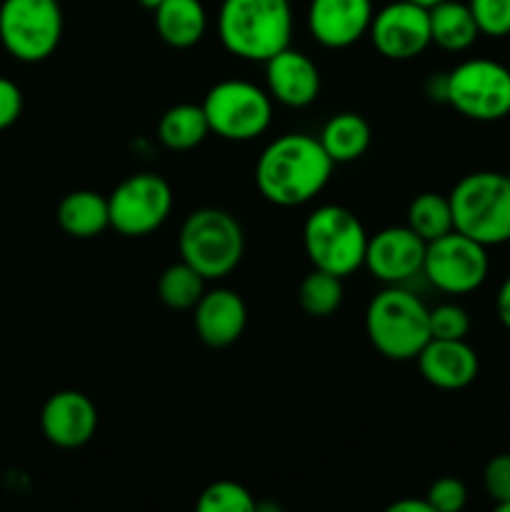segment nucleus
<instances>
[{
    "label": "nucleus",
    "instance_id": "18",
    "mask_svg": "<svg viewBox=\"0 0 510 512\" xmlns=\"http://www.w3.org/2000/svg\"><path fill=\"white\" fill-rule=\"evenodd\" d=\"M415 360H418L420 375L440 390L468 388L478 378L480 370L478 353L465 340L430 338Z\"/></svg>",
    "mask_w": 510,
    "mask_h": 512
},
{
    "label": "nucleus",
    "instance_id": "22",
    "mask_svg": "<svg viewBox=\"0 0 510 512\" xmlns=\"http://www.w3.org/2000/svg\"><path fill=\"white\" fill-rule=\"evenodd\" d=\"M318 140L333 163H353L363 158L365 150L370 148L373 133L363 115L338 113L323 125Z\"/></svg>",
    "mask_w": 510,
    "mask_h": 512
},
{
    "label": "nucleus",
    "instance_id": "21",
    "mask_svg": "<svg viewBox=\"0 0 510 512\" xmlns=\"http://www.w3.org/2000/svg\"><path fill=\"white\" fill-rule=\"evenodd\" d=\"M430 10V40L440 50L448 53H463L478 40L480 30L475 25L468 3L460 0H443Z\"/></svg>",
    "mask_w": 510,
    "mask_h": 512
},
{
    "label": "nucleus",
    "instance_id": "29",
    "mask_svg": "<svg viewBox=\"0 0 510 512\" xmlns=\"http://www.w3.org/2000/svg\"><path fill=\"white\" fill-rule=\"evenodd\" d=\"M470 333V318L465 308L455 303H443L430 310V338L465 340Z\"/></svg>",
    "mask_w": 510,
    "mask_h": 512
},
{
    "label": "nucleus",
    "instance_id": "19",
    "mask_svg": "<svg viewBox=\"0 0 510 512\" xmlns=\"http://www.w3.org/2000/svg\"><path fill=\"white\" fill-rule=\"evenodd\" d=\"M155 15V30L170 48H193L208 30V13L200 0H163Z\"/></svg>",
    "mask_w": 510,
    "mask_h": 512
},
{
    "label": "nucleus",
    "instance_id": "33",
    "mask_svg": "<svg viewBox=\"0 0 510 512\" xmlns=\"http://www.w3.org/2000/svg\"><path fill=\"white\" fill-rule=\"evenodd\" d=\"M425 95L435 103H448V73H433L425 80Z\"/></svg>",
    "mask_w": 510,
    "mask_h": 512
},
{
    "label": "nucleus",
    "instance_id": "3",
    "mask_svg": "<svg viewBox=\"0 0 510 512\" xmlns=\"http://www.w3.org/2000/svg\"><path fill=\"white\" fill-rule=\"evenodd\" d=\"M365 335L383 358L415 360L430 340V308L405 285H388L365 308Z\"/></svg>",
    "mask_w": 510,
    "mask_h": 512
},
{
    "label": "nucleus",
    "instance_id": "24",
    "mask_svg": "<svg viewBox=\"0 0 510 512\" xmlns=\"http://www.w3.org/2000/svg\"><path fill=\"white\" fill-rule=\"evenodd\" d=\"M205 283H208V280H205L193 265L180 260V263L168 265V268L160 273L158 298L173 310H193L195 303L203 298Z\"/></svg>",
    "mask_w": 510,
    "mask_h": 512
},
{
    "label": "nucleus",
    "instance_id": "39",
    "mask_svg": "<svg viewBox=\"0 0 510 512\" xmlns=\"http://www.w3.org/2000/svg\"><path fill=\"white\" fill-rule=\"evenodd\" d=\"M58 3H60V0H58Z\"/></svg>",
    "mask_w": 510,
    "mask_h": 512
},
{
    "label": "nucleus",
    "instance_id": "4",
    "mask_svg": "<svg viewBox=\"0 0 510 512\" xmlns=\"http://www.w3.org/2000/svg\"><path fill=\"white\" fill-rule=\"evenodd\" d=\"M453 228L485 248L510 240V175L478 170L455 183L448 195Z\"/></svg>",
    "mask_w": 510,
    "mask_h": 512
},
{
    "label": "nucleus",
    "instance_id": "5",
    "mask_svg": "<svg viewBox=\"0 0 510 512\" xmlns=\"http://www.w3.org/2000/svg\"><path fill=\"white\" fill-rule=\"evenodd\" d=\"M178 248L180 260L193 265L205 280H220L243 260L245 235L228 210L198 208L180 225Z\"/></svg>",
    "mask_w": 510,
    "mask_h": 512
},
{
    "label": "nucleus",
    "instance_id": "23",
    "mask_svg": "<svg viewBox=\"0 0 510 512\" xmlns=\"http://www.w3.org/2000/svg\"><path fill=\"white\" fill-rule=\"evenodd\" d=\"M210 125L205 118L203 105L195 103H178L163 113L158 123V140L168 150L175 153H185L193 150L208 138Z\"/></svg>",
    "mask_w": 510,
    "mask_h": 512
},
{
    "label": "nucleus",
    "instance_id": "17",
    "mask_svg": "<svg viewBox=\"0 0 510 512\" xmlns=\"http://www.w3.org/2000/svg\"><path fill=\"white\" fill-rule=\"evenodd\" d=\"M193 323L195 333L208 348H228L245 333L248 308L235 290H205L193 308Z\"/></svg>",
    "mask_w": 510,
    "mask_h": 512
},
{
    "label": "nucleus",
    "instance_id": "10",
    "mask_svg": "<svg viewBox=\"0 0 510 512\" xmlns=\"http://www.w3.org/2000/svg\"><path fill=\"white\" fill-rule=\"evenodd\" d=\"M490 270L488 248L450 230L425 245L423 278L445 295H468L485 283Z\"/></svg>",
    "mask_w": 510,
    "mask_h": 512
},
{
    "label": "nucleus",
    "instance_id": "36",
    "mask_svg": "<svg viewBox=\"0 0 510 512\" xmlns=\"http://www.w3.org/2000/svg\"><path fill=\"white\" fill-rule=\"evenodd\" d=\"M160 3H163V0H138L140 8H145V10H155Z\"/></svg>",
    "mask_w": 510,
    "mask_h": 512
},
{
    "label": "nucleus",
    "instance_id": "14",
    "mask_svg": "<svg viewBox=\"0 0 510 512\" xmlns=\"http://www.w3.org/2000/svg\"><path fill=\"white\" fill-rule=\"evenodd\" d=\"M373 15V0H310L305 20L315 43L340 50L368 35Z\"/></svg>",
    "mask_w": 510,
    "mask_h": 512
},
{
    "label": "nucleus",
    "instance_id": "13",
    "mask_svg": "<svg viewBox=\"0 0 510 512\" xmlns=\"http://www.w3.org/2000/svg\"><path fill=\"white\" fill-rule=\"evenodd\" d=\"M425 245L428 243L410 225L383 228L368 238L363 268L385 285H408L423 275Z\"/></svg>",
    "mask_w": 510,
    "mask_h": 512
},
{
    "label": "nucleus",
    "instance_id": "34",
    "mask_svg": "<svg viewBox=\"0 0 510 512\" xmlns=\"http://www.w3.org/2000/svg\"><path fill=\"white\" fill-rule=\"evenodd\" d=\"M495 313H498V320L503 323V328L510 330V275L503 280V285L498 288V295H495Z\"/></svg>",
    "mask_w": 510,
    "mask_h": 512
},
{
    "label": "nucleus",
    "instance_id": "30",
    "mask_svg": "<svg viewBox=\"0 0 510 512\" xmlns=\"http://www.w3.org/2000/svg\"><path fill=\"white\" fill-rule=\"evenodd\" d=\"M428 503L435 512H460L468 503V488L458 478H440L428 488Z\"/></svg>",
    "mask_w": 510,
    "mask_h": 512
},
{
    "label": "nucleus",
    "instance_id": "25",
    "mask_svg": "<svg viewBox=\"0 0 510 512\" xmlns=\"http://www.w3.org/2000/svg\"><path fill=\"white\" fill-rule=\"evenodd\" d=\"M298 300L310 318H330L343 303V278L313 268L300 283Z\"/></svg>",
    "mask_w": 510,
    "mask_h": 512
},
{
    "label": "nucleus",
    "instance_id": "6",
    "mask_svg": "<svg viewBox=\"0 0 510 512\" xmlns=\"http://www.w3.org/2000/svg\"><path fill=\"white\" fill-rule=\"evenodd\" d=\"M303 248L313 268L348 278L363 268L368 233L353 210L320 205L303 225Z\"/></svg>",
    "mask_w": 510,
    "mask_h": 512
},
{
    "label": "nucleus",
    "instance_id": "32",
    "mask_svg": "<svg viewBox=\"0 0 510 512\" xmlns=\"http://www.w3.org/2000/svg\"><path fill=\"white\" fill-rule=\"evenodd\" d=\"M23 113V93L8 78H0V130L10 128Z\"/></svg>",
    "mask_w": 510,
    "mask_h": 512
},
{
    "label": "nucleus",
    "instance_id": "38",
    "mask_svg": "<svg viewBox=\"0 0 510 512\" xmlns=\"http://www.w3.org/2000/svg\"><path fill=\"white\" fill-rule=\"evenodd\" d=\"M495 508H498V512H510V500H508V503H500V505H495Z\"/></svg>",
    "mask_w": 510,
    "mask_h": 512
},
{
    "label": "nucleus",
    "instance_id": "8",
    "mask_svg": "<svg viewBox=\"0 0 510 512\" xmlns=\"http://www.w3.org/2000/svg\"><path fill=\"white\" fill-rule=\"evenodd\" d=\"M63 10L58 0H3L0 43L23 63H40L58 50Z\"/></svg>",
    "mask_w": 510,
    "mask_h": 512
},
{
    "label": "nucleus",
    "instance_id": "9",
    "mask_svg": "<svg viewBox=\"0 0 510 512\" xmlns=\"http://www.w3.org/2000/svg\"><path fill=\"white\" fill-rule=\"evenodd\" d=\"M448 105L475 123L510 115V68L490 58H470L448 73Z\"/></svg>",
    "mask_w": 510,
    "mask_h": 512
},
{
    "label": "nucleus",
    "instance_id": "31",
    "mask_svg": "<svg viewBox=\"0 0 510 512\" xmlns=\"http://www.w3.org/2000/svg\"><path fill=\"white\" fill-rule=\"evenodd\" d=\"M485 493L495 500V505L510 500V453L495 455L483 470Z\"/></svg>",
    "mask_w": 510,
    "mask_h": 512
},
{
    "label": "nucleus",
    "instance_id": "12",
    "mask_svg": "<svg viewBox=\"0 0 510 512\" xmlns=\"http://www.w3.org/2000/svg\"><path fill=\"white\" fill-rule=\"evenodd\" d=\"M370 43L388 60H413L430 40V10L413 0H393L375 10L370 23Z\"/></svg>",
    "mask_w": 510,
    "mask_h": 512
},
{
    "label": "nucleus",
    "instance_id": "35",
    "mask_svg": "<svg viewBox=\"0 0 510 512\" xmlns=\"http://www.w3.org/2000/svg\"><path fill=\"white\" fill-rule=\"evenodd\" d=\"M390 512H435L433 505L425 500H413V498H405V500H395L393 505L388 508Z\"/></svg>",
    "mask_w": 510,
    "mask_h": 512
},
{
    "label": "nucleus",
    "instance_id": "15",
    "mask_svg": "<svg viewBox=\"0 0 510 512\" xmlns=\"http://www.w3.org/2000/svg\"><path fill=\"white\" fill-rule=\"evenodd\" d=\"M40 430L55 448H83L98 430V410L85 393L60 390L45 400L40 410Z\"/></svg>",
    "mask_w": 510,
    "mask_h": 512
},
{
    "label": "nucleus",
    "instance_id": "16",
    "mask_svg": "<svg viewBox=\"0 0 510 512\" xmlns=\"http://www.w3.org/2000/svg\"><path fill=\"white\" fill-rule=\"evenodd\" d=\"M265 90L285 108H308L320 95V70L313 58L285 48L265 60Z\"/></svg>",
    "mask_w": 510,
    "mask_h": 512
},
{
    "label": "nucleus",
    "instance_id": "28",
    "mask_svg": "<svg viewBox=\"0 0 510 512\" xmlns=\"http://www.w3.org/2000/svg\"><path fill=\"white\" fill-rule=\"evenodd\" d=\"M480 35L505 38L510 35V0H468Z\"/></svg>",
    "mask_w": 510,
    "mask_h": 512
},
{
    "label": "nucleus",
    "instance_id": "26",
    "mask_svg": "<svg viewBox=\"0 0 510 512\" xmlns=\"http://www.w3.org/2000/svg\"><path fill=\"white\" fill-rule=\"evenodd\" d=\"M405 225H410L425 243L450 233V230H455L450 200L438 193H420L408 205V223Z\"/></svg>",
    "mask_w": 510,
    "mask_h": 512
},
{
    "label": "nucleus",
    "instance_id": "20",
    "mask_svg": "<svg viewBox=\"0 0 510 512\" xmlns=\"http://www.w3.org/2000/svg\"><path fill=\"white\" fill-rule=\"evenodd\" d=\"M58 225L70 238L88 240L110 228L108 198L95 190H73L58 205Z\"/></svg>",
    "mask_w": 510,
    "mask_h": 512
},
{
    "label": "nucleus",
    "instance_id": "1",
    "mask_svg": "<svg viewBox=\"0 0 510 512\" xmlns=\"http://www.w3.org/2000/svg\"><path fill=\"white\" fill-rule=\"evenodd\" d=\"M333 165L318 138L285 133L260 153L255 163V185L268 203L298 208L310 203L328 185Z\"/></svg>",
    "mask_w": 510,
    "mask_h": 512
},
{
    "label": "nucleus",
    "instance_id": "11",
    "mask_svg": "<svg viewBox=\"0 0 510 512\" xmlns=\"http://www.w3.org/2000/svg\"><path fill=\"white\" fill-rule=\"evenodd\" d=\"M110 228L125 238H145L168 220L173 210V190L155 173H135L115 185L108 195Z\"/></svg>",
    "mask_w": 510,
    "mask_h": 512
},
{
    "label": "nucleus",
    "instance_id": "7",
    "mask_svg": "<svg viewBox=\"0 0 510 512\" xmlns=\"http://www.w3.org/2000/svg\"><path fill=\"white\" fill-rule=\"evenodd\" d=\"M210 133L230 143L260 138L273 123V98L250 80H220L205 93L203 103Z\"/></svg>",
    "mask_w": 510,
    "mask_h": 512
},
{
    "label": "nucleus",
    "instance_id": "2",
    "mask_svg": "<svg viewBox=\"0 0 510 512\" xmlns=\"http://www.w3.org/2000/svg\"><path fill=\"white\" fill-rule=\"evenodd\" d=\"M218 38L233 58L265 63L288 48L293 38L290 0H223Z\"/></svg>",
    "mask_w": 510,
    "mask_h": 512
},
{
    "label": "nucleus",
    "instance_id": "27",
    "mask_svg": "<svg viewBox=\"0 0 510 512\" xmlns=\"http://www.w3.org/2000/svg\"><path fill=\"white\" fill-rule=\"evenodd\" d=\"M195 508L200 512H253L258 510L253 493L235 480H215L200 493Z\"/></svg>",
    "mask_w": 510,
    "mask_h": 512
},
{
    "label": "nucleus",
    "instance_id": "37",
    "mask_svg": "<svg viewBox=\"0 0 510 512\" xmlns=\"http://www.w3.org/2000/svg\"><path fill=\"white\" fill-rule=\"evenodd\" d=\"M413 3H418V5H423V8H433V5H438V3H443V0H413Z\"/></svg>",
    "mask_w": 510,
    "mask_h": 512
}]
</instances>
